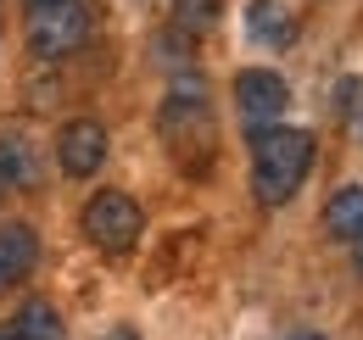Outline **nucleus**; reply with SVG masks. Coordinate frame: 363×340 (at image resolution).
I'll return each mask as SVG.
<instances>
[{"label": "nucleus", "mask_w": 363, "mask_h": 340, "mask_svg": "<svg viewBox=\"0 0 363 340\" xmlns=\"http://www.w3.org/2000/svg\"><path fill=\"white\" fill-rule=\"evenodd\" d=\"M157 134L168 145V157L179 162L184 173H207L213 168V151H218V128H213V101H207V84L184 67L174 73V89L157 112Z\"/></svg>", "instance_id": "nucleus-1"}, {"label": "nucleus", "mask_w": 363, "mask_h": 340, "mask_svg": "<svg viewBox=\"0 0 363 340\" xmlns=\"http://www.w3.org/2000/svg\"><path fill=\"white\" fill-rule=\"evenodd\" d=\"M313 151L318 140L308 128H279V123L252 128V196H257V207H285L313 168Z\"/></svg>", "instance_id": "nucleus-2"}, {"label": "nucleus", "mask_w": 363, "mask_h": 340, "mask_svg": "<svg viewBox=\"0 0 363 340\" xmlns=\"http://www.w3.org/2000/svg\"><path fill=\"white\" fill-rule=\"evenodd\" d=\"M23 23H28V50L45 62H62L90 40V6L84 0H28Z\"/></svg>", "instance_id": "nucleus-3"}, {"label": "nucleus", "mask_w": 363, "mask_h": 340, "mask_svg": "<svg viewBox=\"0 0 363 340\" xmlns=\"http://www.w3.org/2000/svg\"><path fill=\"white\" fill-rule=\"evenodd\" d=\"M140 229H145V217H140L135 196H123V190H101V196H90L84 201V240H90L95 251H135Z\"/></svg>", "instance_id": "nucleus-4"}, {"label": "nucleus", "mask_w": 363, "mask_h": 340, "mask_svg": "<svg viewBox=\"0 0 363 340\" xmlns=\"http://www.w3.org/2000/svg\"><path fill=\"white\" fill-rule=\"evenodd\" d=\"M285 101H291V89L279 73L269 67H246L240 79H235V106H240V118H246V134L252 128H269L274 118H285Z\"/></svg>", "instance_id": "nucleus-5"}, {"label": "nucleus", "mask_w": 363, "mask_h": 340, "mask_svg": "<svg viewBox=\"0 0 363 340\" xmlns=\"http://www.w3.org/2000/svg\"><path fill=\"white\" fill-rule=\"evenodd\" d=\"M56 162H62L67 178L101 173V162H106V128L95 123V118H73V123L56 134Z\"/></svg>", "instance_id": "nucleus-6"}, {"label": "nucleus", "mask_w": 363, "mask_h": 340, "mask_svg": "<svg viewBox=\"0 0 363 340\" xmlns=\"http://www.w3.org/2000/svg\"><path fill=\"white\" fill-rule=\"evenodd\" d=\"M40 262V234L28 223H0V296L17 290Z\"/></svg>", "instance_id": "nucleus-7"}, {"label": "nucleus", "mask_w": 363, "mask_h": 340, "mask_svg": "<svg viewBox=\"0 0 363 340\" xmlns=\"http://www.w3.org/2000/svg\"><path fill=\"white\" fill-rule=\"evenodd\" d=\"M246 34L257 45H269V50H285V45L296 40V17L279 0H252L246 6Z\"/></svg>", "instance_id": "nucleus-8"}, {"label": "nucleus", "mask_w": 363, "mask_h": 340, "mask_svg": "<svg viewBox=\"0 0 363 340\" xmlns=\"http://www.w3.org/2000/svg\"><path fill=\"white\" fill-rule=\"evenodd\" d=\"M324 229L335 240H358L363 234V184H347V190H335L324 201Z\"/></svg>", "instance_id": "nucleus-9"}, {"label": "nucleus", "mask_w": 363, "mask_h": 340, "mask_svg": "<svg viewBox=\"0 0 363 340\" xmlns=\"http://www.w3.org/2000/svg\"><path fill=\"white\" fill-rule=\"evenodd\" d=\"M34 184V151L17 134H0V190H23Z\"/></svg>", "instance_id": "nucleus-10"}, {"label": "nucleus", "mask_w": 363, "mask_h": 340, "mask_svg": "<svg viewBox=\"0 0 363 340\" xmlns=\"http://www.w3.org/2000/svg\"><path fill=\"white\" fill-rule=\"evenodd\" d=\"M11 329H17L23 340H62V318H56L50 301L34 296V301H23V312L11 318Z\"/></svg>", "instance_id": "nucleus-11"}, {"label": "nucleus", "mask_w": 363, "mask_h": 340, "mask_svg": "<svg viewBox=\"0 0 363 340\" xmlns=\"http://www.w3.org/2000/svg\"><path fill=\"white\" fill-rule=\"evenodd\" d=\"M213 17H218V0H179V23L190 34H201Z\"/></svg>", "instance_id": "nucleus-12"}, {"label": "nucleus", "mask_w": 363, "mask_h": 340, "mask_svg": "<svg viewBox=\"0 0 363 340\" xmlns=\"http://www.w3.org/2000/svg\"><path fill=\"white\" fill-rule=\"evenodd\" d=\"M106 340H140V335H135V329H112Z\"/></svg>", "instance_id": "nucleus-13"}, {"label": "nucleus", "mask_w": 363, "mask_h": 340, "mask_svg": "<svg viewBox=\"0 0 363 340\" xmlns=\"http://www.w3.org/2000/svg\"><path fill=\"white\" fill-rule=\"evenodd\" d=\"M0 340H23V335H17V329H11V324H0Z\"/></svg>", "instance_id": "nucleus-14"}, {"label": "nucleus", "mask_w": 363, "mask_h": 340, "mask_svg": "<svg viewBox=\"0 0 363 340\" xmlns=\"http://www.w3.org/2000/svg\"><path fill=\"white\" fill-rule=\"evenodd\" d=\"M352 262H358V273H363V234H358V251H352Z\"/></svg>", "instance_id": "nucleus-15"}, {"label": "nucleus", "mask_w": 363, "mask_h": 340, "mask_svg": "<svg viewBox=\"0 0 363 340\" xmlns=\"http://www.w3.org/2000/svg\"><path fill=\"white\" fill-rule=\"evenodd\" d=\"M296 340H324V335H296Z\"/></svg>", "instance_id": "nucleus-16"}]
</instances>
